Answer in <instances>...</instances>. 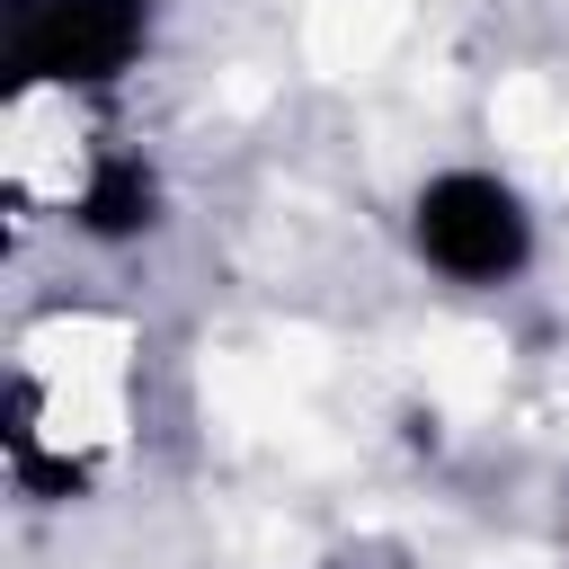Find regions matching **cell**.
<instances>
[{"label": "cell", "mask_w": 569, "mask_h": 569, "mask_svg": "<svg viewBox=\"0 0 569 569\" xmlns=\"http://www.w3.org/2000/svg\"><path fill=\"white\" fill-rule=\"evenodd\" d=\"M418 249L453 284H498V276L525 267L533 231H525L516 187H498L489 169H445V178L418 187Z\"/></svg>", "instance_id": "1"}, {"label": "cell", "mask_w": 569, "mask_h": 569, "mask_svg": "<svg viewBox=\"0 0 569 569\" xmlns=\"http://www.w3.org/2000/svg\"><path fill=\"white\" fill-rule=\"evenodd\" d=\"M142 0H18L9 71L18 80H116L142 53Z\"/></svg>", "instance_id": "2"}, {"label": "cell", "mask_w": 569, "mask_h": 569, "mask_svg": "<svg viewBox=\"0 0 569 569\" xmlns=\"http://www.w3.org/2000/svg\"><path fill=\"white\" fill-rule=\"evenodd\" d=\"M151 213H160V187H151V169H142L133 151H116V160L89 169V187H80V231L133 240V231H151Z\"/></svg>", "instance_id": "3"}]
</instances>
